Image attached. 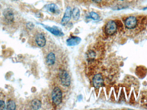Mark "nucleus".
<instances>
[{
    "label": "nucleus",
    "instance_id": "20",
    "mask_svg": "<svg viewBox=\"0 0 147 110\" xmlns=\"http://www.w3.org/2000/svg\"><path fill=\"white\" fill-rule=\"evenodd\" d=\"M77 99H78V101H81L83 99V96L81 95H80L78 96L77 97Z\"/></svg>",
    "mask_w": 147,
    "mask_h": 110
},
{
    "label": "nucleus",
    "instance_id": "2",
    "mask_svg": "<svg viewBox=\"0 0 147 110\" xmlns=\"http://www.w3.org/2000/svg\"><path fill=\"white\" fill-rule=\"evenodd\" d=\"M59 77L62 85L69 87L71 84V77L68 72L65 70H61L59 72Z\"/></svg>",
    "mask_w": 147,
    "mask_h": 110
},
{
    "label": "nucleus",
    "instance_id": "23",
    "mask_svg": "<svg viewBox=\"0 0 147 110\" xmlns=\"http://www.w3.org/2000/svg\"><path fill=\"white\" fill-rule=\"evenodd\" d=\"M121 0V1H123V0Z\"/></svg>",
    "mask_w": 147,
    "mask_h": 110
},
{
    "label": "nucleus",
    "instance_id": "21",
    "mask_svg": "<svg viewBox=\"0 0 147 110\" xmlns=\"http://www.w3.org/2000/svg\"><path fill=\"white\" fill-rule=\"evenodd\" d=\"M93 2L96 3H100L102 2V0H92Z\"/></svg>",
    "mask_w": 147,
    "mask_h": 110
},
{
    "label": "nucleus",
    "instance_id": "12",
    "mask_svg": "<svg viewBox=\"0 0 147 110\" xmlns=\"http://www.w3.org/2000/svg\"><path fill=\"white\" fill-rule=\"evenodd\" d=\"M46 63L49 66L54 65L56 61L55 55L52 52H50L46 57Z\"/></svg>",
    "mask_w": 147,
    "mask_h": 110
},
{
    "label": "nucleus",
    "instance_id": "3",
    "mask_svg": "<svg viewBox=\"0 0 147 110\" xmlns=\"http://www.w3.org/2000/svg\"><path fill=\"white\" fill-rule=\"evenodd\" d=\"M117 29L116 23L113 20H110L107 23L105 26V31L107 35H114Z\"/></svg>",
    "mask_w": 147,
    "mask_h": 110
},
{
    "label": "nucleus",
    "instance_id": "1",
    "mask_svg": "<svg viewBox=\"0 0 147 110\" xmlns=\"http://www.w3.org/2000/svg\"><path fill=\"white\" fill-rule=\"evenodd\" d=\"M52 102L56 106L60 104L62 102V93L58 87H55L53 89L52 94Z\"/></svg>",
    "mask_w": 147,
    "mask_h": 110
},
{
    "label": "nucleus",
    "instance_id": "16",
    "mask_svg": "<svg viewBox=\"0 0 147 110\" xmlns=\"http://www.w3.org/2000/svg\"><path fill=\"white\" fill-rule=\"evenodd\" d=\"M16 105L15 102L14 101H8L7 104V110H15Z\"/></svg>",
    "mask_w": 147,
    "mask_h": 110
},
{
    "label": "nucleus",
    "instance_id": "18",
    "mask_svg": "<svg viewBox=\"0 0 147 110\" xmlns=\"http://www.w3.org/2000/svg\"><path fill=\"white\" fill-rule=\"evenodd\" d=\"M5 107L6 104L4 101L0 100V110L5 109Z\"/></svg>",
    "mask_w": 147,
    "mask_h": 110
},
{
    "label": "nucleus",
    "instance_id": "11",
    "mask_svg": "<svg viewBox=\"0 0 147 110\" xmlns=\"http://www.w3.org/2000/svg\"><path fill=\"white\" fill-rule=\"evenodd\" d=\"M46 9L49 11L55 14H59L60 13V10L56 4H51L46 6Z\"/></svg>",
    "mask_w": 147,
    "mask_h": 110
},
{
    "label": "nucleus",
    "instance_id": "17",
    "mask_svg": "<svg viewBox=\"0 0 147 110\" xmlns=\"http://www.w3.org/2000/svg\"><path fill=\"white\" fill-rule=\"evenodd\" d=\"M89 17L94 20H98L99 19V15L94 12H91L89 14Z\"/></svg>",
    "mask_w": 147,
    "mask_h": 110
},
{
    "label": "nucleus",
    "instance_id": "10",
    "mask_svg": "<svg viewBox=\"0 0 147 110\" xmlns=\"http://www.w3.org/2000/svg\"><path fill=\"white\" fill-rule=\"evenodd\" d=\"M81 39L78 37H72L66 41L67 44L68 46H74L79 44L81 43Z\"/></svg>",
    "mask_w": 147,
    "mask_h": 110
},
{
    "label": "nucleus",
    "instance_id": "9",
    "mask_svg": "<svg viewBox=\"0 0 147 110\" xmlns=\"http://www.w3.org/2000/svg\"><path fill=\"white\" fill-rule=\"evenodd\" d=\"M35 41L37 45L40 47H44L46 45V40L44 35L41 33L37 35L35 38Z\"/></svg>",
    "mask_w": 147,
    "mask_h": 110
},
{
    "label": "nucleus",
    "instance_id": "13",
    "mask_svg": "<svg viewBox=\"0 0 147 110\" xmlns=\"http://www.w3.org/2000/svg\"><path fill=\"white\" fill-rule=\"evenodd\" d=\"M41 101L37 99H35L32 101L31 103V107L32 109L38 110L41 108Z\"/></svg>",
    "mask_w": 147,
    "mask_h": 110
},
{
    "label": "nucleus",
    "instance_id": "24",
    "mask_svg": "<svg viewBox=\"0 0 147 110\" xmlns=\"http://www.w3.org/2000/svg\"></svg>",
    "mask_w": 147,
    "mask_h": 110
},
{
    "label": "nucleus",
    "instance_id": "22",
    "mask_svg": "<svg viewBox=\"0 0 147 110\" xmlns=\"http://www.w3.org/2000/svg\"><path fill=\"white\" fill-rule=\"evenodd\" d=\"M143 10H147V7H146L144 8V9H143Z\"/></svg>",
    "mask_w": 147,
    "mask_h": 110
},
{
    "label": "nucleus",
    "instance_id": "14",
    "mask_svg": "<svg viewBox=\"0 0 147 110\" xmlns=\"http://www.w3.org/2000/svg\"><path fill=\"white\" fill-rule=\"evenodd\" d=\"M96 56V53L93 50H89L88 51L86 54L87 61L90 62L94 60Z\"/></svg>",
    "mask_w": 147,
    "mask_h": 110
},
{
    "label": "nucleus",
    "instance_id": "4",
    "mask_svg": "<svg viewBox=\"0 0 147 110\" xmlns=\"http://www.w3.org/2000/svg\"><path fill=\"white\" fill-rule=\"evenodd\" d=\"M44 27L45 29L52 33V35L56 36H62L64 35V33L62 32V30L59 27L54 26L53 27H50L47 25H46L43 24H40Z\"/></svg>",
    "mask_w": 147,
    "mask_h": 110
},
{
    "label": "nucleus",
    "instance_id": "15",
    "mask_svg": "<svg viewBox=\"0 0 147 110\" xmlns=\"http://www.w3.org/2000/svg\"><path fill=\"white\" fill-rule=\"evenodd\" d=\"M72 16L75 21H77L80 17V11L78 8L75 7L72 11Z\"/></svg>",
    "mask_w": 147,
    "mask_h": 110
},
{
    "label": "nucleus",
    "instance_id": "7",
    "mask_svg": "<svg viewBox=\"0 0 147 110\" xmlns=\"http://www.w3.org/2000/svg\"><path fill=\"white\" fill-rule=\"evenodd\" d=\"M72 16V11L71 8L70 7H68L66 8V11L65 12L64 16L61 20V24L63 26L66 25L68 22H69L71 19Z\"/></svg>",
    "mask_w": 147,
    "mask_h": 110
},
{
    "label": "nucleus",
    "instance_id": "5",
    "mask_svg": "<svg viewBox=\"0 0 147 110\" xmlns=\"http://www.w3.org/2000/svg\"><path fill=\"white\" fill-rule=\"evenodd\" d=\"M126 28L128 29H133L137 24V19L133 16H130L126 19L124 22Z\"/></svg>",
    "mask_w": 147,
    "mask_h": 110
},
{
    "label": "nucleus",
    "instance_id": "8",
    "mask_svg": "<svg viewBox=\"0 0 147 110\" xmlns=\"http://www.w3.org/2000/svg\"><path fill=\"white\" fill-rule=\"evenodd\" d=\"M3 15L6 21L8 23H11L14 21V14L13 11L10 9H6L3 12Z\"/></svg>",
    "mask_w": 147,
    "mask_h": 110
},
{
    "label": "nucleus",
    "instance_id": "6",
    "mask_svg": "<svg viewBox=\"0 0 147 110\" xmlns=\"http://www.w3.org/2000/svg\"><path fill=\"white\" fill-rule=\"evenodd\" d=\"M93 86L94 87L98 89L104 85V80L103 76L101 73H98L94 76L93 79Z\"/></svg>",
    "mask_w": 147,
    "mask_h": 110
},
{
    "label": "nucleus",
    "instance_id": "19",
    "mask_svg": "<svg viewBox=\"0 0 147 110\" xmlns=\"http://www.w3.org/2000/svg\"><path fill=\"white\" fill-rule=\"evenodd\" d=\"M27 25H28V28L30 29H32L34 27V25H33V23H31V22L28 23L27 24Z\"/></svg>",
    "mask_w": 147,
    "mask_h": 110
}]
</instances>
